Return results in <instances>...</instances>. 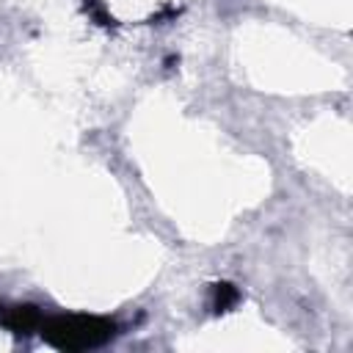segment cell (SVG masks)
Listing matches in <instances>:
<instances>
[{"mask_svg":"<svg viewBox=\"0 0 353 353\" xmlns=\"http://www.w3.org/2000/svg\"><path fill=\"white\" fill-rule=\"evenodd\" d=\"M237 298H240V292L234 284L218 281V284H212V303L210 306H212V312H229L237 303Z\"/></svg>","mask_w":353,"mask_h":353,"instance_id":"3957f363","label":"cell"},{"mask_svg":"<svg viewBox=\"0 0 353 353\" xmlns=\"http://www.w3.org/2000/svg\"><path fill=\"white\" fill-rule=\"evenodd\" d=\"M39 331L47 345L66 353H77L105 345L116 334V323L88 314H55V317H41Z\"/></svg>","mask_w":353,"mask_h":353,"instance_id":"6da1fadb","label":"cell"},{"mask_svg":"<svg viewBox=\"0 0 353 353\" xmlns=\"http://www.w3.org/2000/svg\"><path fill=\"white\" fill-rule=\"evenodd\" d=\"M0 320H3L6 328H11L14 334L28 336V334L39 331V325H41V312H39L36 306H30V303H22V306H11V309L0 312Z\"/></svg>","mask_w":353,"mask_h":353,"instance_id":"7a4b0ae2","label":"cell"}]
</instances>
